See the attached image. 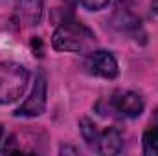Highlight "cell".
<instances>
[{"mask_svg": "<svg viewBox=\"0 0 158 156\" xmlns=\"http://www.w3.org/2000/svg\"><path fill=\"white\" fill-rule=\"evenodd\" d=\"M79 130H81V136H83V140L86 142V145L88 147H92V149H96L98 147V140H99V129L96 127V123L92 121V119H88V117H83L81 121H79Z\"/></svg>", "mask_w": 158, "mask_h": 156, "instance_id": "9c48e42d", "label": "cell"}, {"mask_svg": "<svg viewBox=\"0 0 158 156\" xmlns=\"http://www.w3.org/2000/svg\"><path fill=\"white\" fill-rule=\"evenodd\" d=\"M30 81V72L26 66L13 63V61H2L0 63V105H9L17 101Z\"/></svg>", "mask_w": 158, "mask_h": 156, "instance_id": "7a4b0ae2", "label": "cell"}, {"mask_svg": "<svg viewBox=\"0 0 158 156\" xmlns=\"http://www.w3.org/2000/svg\"><path fill=\"white\" fill-rule=\"evenodd\" d=\"M142 149L145 156H158V109L151 119V125L142 136Z\"/></svg>", "mask_w": 158, "mask_h": 156, "instance_id": "ba28073f", "label": "cell"}, {"mask_svg": "<svg viewBox=\"0 0 158 156\" xmlns=\"http://www.w3.org/2000/svg\"><path fill=\"white\" fill-rule=\"evenodd\" d=\"M42 0H19L15 9V20L20 26H37L42 18Z\"/></svg>", "mask_w": 158, "mask_h": 156, "instance_id": "8992f818", "label": "cell"}, {"mask_svg": "<svg viewBox=\"0 0 158 156\" xmlns=\"http://www.w3.org/2000/svg\"><path fill=\"white\" fill-rule=\"evenodd\" d=\"M86 70H88V74L103 79H116L119 74L116 57L110 51H105V50H94V51L88 53Z\"/></svg>", "mask_w": 158, "mask_h": 156, "instance_id": "277c9868", "label": "cell"}, {"mask_svg": "<svg viewBox=\"0 0 158 156\" xmlns=\"http://www.w3.org/2000/svg\"><path fill=\"white\" fill-rule=\"evenodd\" d=\"M121 147H123V138H121L119 130L114 129V127H109L107 130H103V132L99 134L96 151H98L99 154L114 156L121 151Z\"/></svg>", "mask_w": 158, "mask_h": 156, "instance_id": "52a82bcc", "label": "cell"}, {"mask_svg": "<svg viewBox=\"0 0 158 156\" xmlns=\"http://www.w3.org/2000/svg\"><path fill=\"white\" fill-rule=\"evenodd\" d=\"M151 6H153V9H155V13L158 15V0H153V4H151Z\"/></svg>", "mask_w": 158, "mask_h": 156, "instance_id": "5bb4252c", "label": "cell"}, {"mask_svg": "<svg viewBox=\"0 0 158 156\" xmlns=\"http://www.w3.org/2000/svg\"><path fill=\"white\" fill-rule=\"evenodd\" d=\"M96 44H98V39L94 31L77 20H63L52 37V46L57 51L88 55L90 51L96 50Z\"/></svg>", "mask_w": 158, "mask_h": 156, "instance_id": "6da1fadb", "label": "cell"}, {"mask_svg": "<svg viewBox=\"0 0 158 156\" xmlns=\"http://www.w3.org/2000/svg\"><path fill=\"white\" fill-rule=\"evenodd\" d=\"M31 48H33V51H37V55L39 57H42V40L39 39V37H35V39L31 40Z\"/></svg>", "mask_w": 158, "mask_h": 156, "instance_id": "8fae6325", "label": "cell"}, {"mask_svg": "<svg viewBox=\"0 0 158 156\" xmlns=\"http://www.w3.org/2000/svg\"><path fill=\"white\" fill-rule=\"evenodd\" d=\"M112 109L119 112L121 116L125 117H140L143 109H145V103H143V97L132 90H127V92H119L112 97Z\"/></svg>", "mask_w": 158, "mask_h": 156, "instance_id": "5b68a950", "label": "cell"}, {"mask_svg": "<svg viewBox=\"0 0 158 156\" xmlns=\"http://www.w3.org/2000/svg\"><path fill=\"white\" fill-rule=\"evenodd\" d=\"M2 142H4V127L0 125V151H2Z\"/></svg>", "mask_w": 158, "mask_h": 156, "instance_id": "4fadbf2b", "label": "cell"}, {"mask_svg": "<svg viewBox=\"0 0 158 156\" xmlns=\"http://www.w3.org/2000/svg\"><path fill=\"white\" fill-rule=\"evenodd\" d=\"M79 2H81V6H83L85 9H88V11H99V9H103V7H107L110 0H79Z\"/></svg>", "mask_w": 158, "mask_h": 156, "instance_id": "30bf717a", "label": "cell"}, {"mask_svg": "<svg viewBox=\"0 0 158 156\" xmlns=\"http://www.w3.org/2000/svg\"><path fill=\"white\" fill-rule=\"evenodd\" d=\"M46 101H48V83H46L44 72H39L35 76V83L30 97L13 114L17 117H37L46 110Z\"/></svg>", "mask_w": 158, "mask_h": 156, "instance_id": "3957f363", "label": "cell"}, {"mask_svg": "<svg viewBox=\"0 0 158 156\" xmlns=\"http://www.w3.org/2000/svg\"><path fill=\"white\" fill-rule=\"evenodd\" d=\"M59 153H61V154H77L79 151L76 149V147H61Z\"/></svg>", "mask_w": 158, "mask_h": 156, "instance_id": "7c38bea8", "label": "cell"}]
</instances>
